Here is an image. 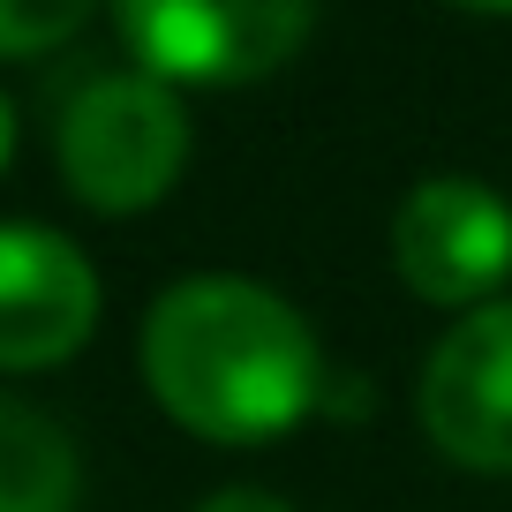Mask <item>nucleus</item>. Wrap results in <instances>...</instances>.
Listing matches in <instances>:
<instances>
[{"instance_id": "obj_3", "label": "nucleus", "mask_w": 512, "mask_h": 512, "mask_svg": "<svg viewBox=\"0 0 512 512\" xmlns=\"http://www.w3.org/2000/svg\"><path fill=\"white\" fill-rule=\"evenodd\" d=\"M113 23L151 83H256L317 16L294 0H121Z\"/></svg>"}, {"instance_id": "obj_5", "label": "nucleus", "mask_w": 512, "mask_h": 512, "mask_svg": "<svg viewBox=\"0 0 512 512\" xmlns=\"http://www.w3.org/2000/svg\"><path fill=\"white\" fill-rule=\"evenodd\" d=\"M422 430L475 475H512V302H482L430 347Z\"/></svg>"}, {"instance_id": "obj_4", "label": "nucleus", "mask_w": 512, "mask_h": 512, "mask_svg": "<svg viewBox=\"0 0 512 512\" xmlns=\"http://www.w3.org/2000/svg\"><path fill=\"white\" fill-rule=\"evenodd\" d=\"M392 264L437 309H482L512 279V204L475 174H430L392 219Z\"/></svg>"}, {"instance_id": "obj_9", "label": "nucleus", "mask_w": 512, "mask_h": 512, "mask_svg": "<svg viewBox=\"0 0 512 512\" xmlns=\"http://www.w3.org/2000/svg\"><path fill=\"white\" fill-rule=\"evenodd\" d=\"M196 512H294V505L272 497V490H219V497H204Z\"/></svg>"}, {"instance_id": "obj_2", "label": "nucleus", "mask_w": 512, "mask_h": 512, "mask_svg": "<svg viewBox=\"0 0 512 512\" xmlns=\"http://www.w3.org/2000/svg\"><path fill=\"white\" fill-rule=\"evenodd\" d=\"M189 166V113L166 83L136 76H98L68 98L61 113V181L91 211H144Z\"/></svg>"}, {"instance_id": "obj_6", "label": "nucleus", "mask_w": 512, "mask_h": 512, "mask_svg": "<svg viewBox=\"0 0 512 512\" xmlns=\"http://www.w3.org/2000/svg\"><path fill=\"white\" fill-rule=\"evenodd\" d=\"M98 324L91 256L53 226L0 219V369H53Z\"/></svg>"}, {"instance_id": "obj_10", "label": "nucleus", "mask_w": 512, "mask_h": 512, "mask_svg": "<svg viewBox=\"0 0 512 512\" xmlns=\"http://www.w3.org/2000/svg\"><path fill=\"white\" fill-rule=\"evenodd\" d=\"M8 151H16V106L0 98V166H8Z\"/></svg>"}, {"instance_id": "obj_8", "label": "nucleus", "mask_w": 512, "mask_h": 512, "mask_svg": "<svg viewBox=\"0 0 512 512\" xmlns=\"http://www.w3.org/2000/svg\"><path fill=\"white\" fill-rule=\"evenodd\" d=\"M83 31L76 0H0V61H31Z\"/></svg>"}, {"instance_id": "obj_7", "label": "nucleus", "mask_w": 512, "mask_h": 512, "mask_svg": "<svg viewBox=\"0 0 512 512\" xmlns=\"http://www.w3.org/2000/svg\"><path fill=\"white\" fill-rule=\"evenodd\" d=\"M83 460L46 407L0 392V512H76Z\"/></svg>"}, {"instance_id": "obj_1", "label": "nucleus", "mask_w": 512, "mask_h": 512, "mask_svg": "<svg viewBox=\"0 0 512 512\" xmlns=\"http://www.w3.org/2000/svg\"><path fill=\"white\" fill-rule=\"evenodd\" d=\"M144 384L151 400L211 445H264L309 422L324 392L317 332L272 287L234 272L181 279L144 317Z\"/></svg>"}]
</instances>
